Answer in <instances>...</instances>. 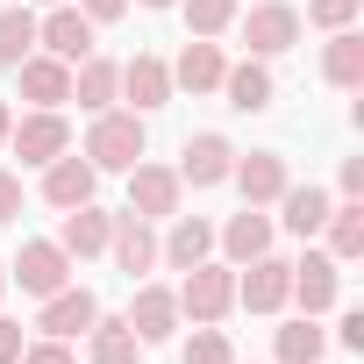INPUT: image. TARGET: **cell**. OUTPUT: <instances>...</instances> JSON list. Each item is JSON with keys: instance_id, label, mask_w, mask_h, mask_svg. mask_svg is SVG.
I'll return each mask as SVG.
<instances>
[{"instance_id": "6da1fadb", "label": "cell", "mask_w": 364, "mask_h": 364, "mask_svg": "<svg viewBox=\"0 0 364 364\" xmlns=\"http://www.w3.org/2000/svg\"><path fill=\"white\" fill-rule=\"evenodd\" d=\"M143 157V114H93V136H86V164L93 171H129Z\"/></svg>"}, {"instance_id": "7a4b0ae2", "label": "cell", "mask_w": 364, "mask_h": 364, "mask_svg": "<svg viewBox=\"0 0 364 364\" xmlns=\"http://www.w3.org/2000/svg\"><path fill=\"white\" fill-rule=\"evenodd\" d=\"M229 307H236V272L200 257V264L186 272V286H178V314H193V321H222Z\"/></svg>"}, {"instance_id": "3957f363", "label": "cell", "mask_w": 364, "mask_h": 364, "mask_svg": "<svg viewBox=\"0 0 364 364\" xmlns=\"http://www.w3.org/2000/svg\"><path fill=\"white\" fill-rule=\"evenodd\" d=\"M243 43H250V58H286L300 43V8H286V0H257V8L243 15Z\"/></svg>"}, {"instance_id": "277c9868", "label": "cell", "mask_w": 364, "mask_h": 364, "mask_svg": "<svg viewBox=\"0 0 364 364\" xmlns=\"http://www.w3.org/2000/svg\"><path fill=\"white\" fill-rule=\"evenodd\" d=\"M8 143H15L22 164H50V157L72 150V122H65L58 107H36V114H22V122L8 129Z\"/></svg>"}, {"instance_id": "5b68a950", "label": "cell", "mask_w": 364, "mask_h": 364, "mask_svg": "<svg viewBox=\"0 0 364 364\" xmlns=\"http://www.w3.org/2000/svg\"><path fill=\"white\" fill-rule=\"evenodd\" d=\"M286 293H293V264L286 257H250L243 264V279H236V307H250V314H279L286 307Z\"/></svg>"}, {"instance_id": "8992f818", "label": "cell", "mask_w": 364, "mask_h": 364, "mask_svg": "<svg viewBox=\"0 0 364 364\" xmlns=\"http://www.w3.org/2000/svg\"><path fill=\"white\" fill-rule=\"evenodd\" d=\"M178 171L171 164H129V215H143V222H164V215H178Z\"/></svg>"}, {"instance_id": "52a82bcc", "label": "cell", "mask_w": 364, "mask_h": 364, "mask_svg": "<svg viewBox=\"0 0 364 364\" xmlns=\"http://www.w3.org/2000/svg\"><path fill=\"white\" fill-rule=\"evenodd\" d=\"M229 178H236L243 208H272V200L293 186V171H286V157H279V150H250V157H236V164H229Z\"/></svg>"}, {"instance_id": "ba28073f", "label": "cell", "mask_w": 364, "mask_h": 364, "mask_svg": "<svg viewBox=\"0 0 364 364\" xmlns=\"http://www.w3.org/2000/svg\"><path fill=\"white\" fill-rule=\"evenodd\" d=\"M229 164H236V143L229 136H186V150H178V186H222V178H229Z\"/></svg>"}, {"instance_id": "9c48e42d", "label": "cell", "mask_w": 364, "mask_h": 364, "mask_svg": "<svg viewBox=\"0 0 364 364\" xmlns=\"http://www.w3.org/2000/svg\"><path fill=\"white\" fill-rule=\"evenodd\" d=\"M8 279H15L22 293H36V300H50L58 286H72V257H65L58 243H22V257L8 264Z\"/></svg>"}, {"instance_id": "30bf717a", "label": "cell", "mask_w": 364, "mask_h": 364, "mask_svg": "<svg viewBox=\"0 0 364 364\" xmlns=\"http://www.w3.org/2000/svg\"><path fill=\"white\" fill-rule=\"evenodd\" d=\"M336 293H343V264H336L328 250H307V257L293 264V293H286V300H300V314H328Z\"/></svg>"}, {"instance_id": "8fae6325", "label": "cell", "mask_w": 364, "mask_h": 364, "mask_svg": "<svg viewBox=\"0 0 364 364\" xmlns=\"http://www.w3.org/2000/svg\"><path fill=\"white\" fill-rule=\"evenodd\" d=\"M15 79H22V100H29V107H65V100H72V65L50 58V50H29V58L15 65Z\"/></svg>"}, {"instance_id": "7c38bea8", "label": "cell", "mask_w": 364, "mask_h": 364, "mask_svg": "<svg viewBox=\"0 0 364 364\" xmlns=\"http://www.w3.org/2000/svg\"><path fill=\"white\" fill-rule=\"evenodd\" d=\"M36 43H43L50 58L79 65V58H93V22L72 8V0H58V8H50V22H36Z\"/></svg>"}, {"instance_id": "4fadbf2b", "label": "cell", "mask_w": 364, "mask_h": 364, "mask_svg": "<svg viewBox=\"0 0 364 364\" xmlns=\"http://www.w3.org/2000/svg\"><path fill=\"white\" fill-rule=\"evenodd\" d=\"M93 314H100V300H93L86 286H58V293L43 300L36 328H43V336H58V343H72V336H86V328H93Z\"/></svg>"}, {"instance_id": "5bb4252c", "label": "cell", "mask_w": 364, "mask_h": 364, "mask_svg": "<svg viewBox=\"0 0 364 364\" xmlns=\"http://www.w3.org/2000/svg\"><path fill=\"white\" fill-rule=\"evenodd\" d=\"M93 186H100V171H93L86 157H72V150L43 164V200H50L58 215H65V208H86V200H93Z\"/></svg>"}, {"instance_id": "9a60e30c", "label": "cell", "mask_w": 364, "mask_h": 364, "mask_svg": "<svg viewBox=\"0 0 364 364\" xmlns=\"http://www.w3.org/2000/svg\"><path fill=\"white\" fill-rule=\"evenodd\" d=\"M122 100H129V114H157L171 100V65L164 58H129L122 65Z\"/></svg>"}, {"instance_id": "2e32d148", "label": "cell", "mask_w": 364, "mask_h": 364, "mask_svg": "<svg viewBox=\"0 0 364 364\" xmlns=\"http://www.w3.org/2000/svg\"><path fill=\"white\" fill-rule=\"evenodd\" d=\"M215 93H222L236 114H264L279 86H272V65H264V58H243V65H229V72H222V86H215Z\"/></svg>"}, {"instance_id": "e0dca14e", "label": "cell", "mask_w": 364, "mask_h": 364, "mask_svg": "<svg viewBox=\"0 0 364 364\" xmlns=\"http://www.w3.org/2000/svg\"><path fill=\"white\" fill-rule=\"evenodd\" d=\"M129 328H136V343L150 350V343H164L171 328H178V293H164V286H136V300H129V314H122Z\"/></svg>"}, {"instance_id": "ac0fdd59", "label": "cell", "mask_w": 364, "mask_h": 364, "mask_svg": "<svg viewBox=\"0 0 364 364\" xmlns=\"http://www.w3.org/2000/svg\"><path fill=\"white\" fill-rule=\"evenodd\" d=\"M72 100H79L86 114H107V107L122 100V65H114V58H79V72H72Z\"/></svg>"}, {"instance_id": "d6986e66", "label": "cell", "mask_w": 364, "mask_h": 364, "mask_svg": "<svg viewBox=\"0 0 364 364\" xmlns=\"http://www.w3.org/2000/svg\"><path fill=\"white\" fill-rule=\"evenodd\" d=\"M222 72H229V58L215 50V36H193L186 50H178V65H171V86H186V93H215Z\"/></svg>"}, {"instance_id": "ffe728a7", "label": "cell", "mask_w": 364, "mask_h": 364, "mask_svg": "<svg viewBox=\"0 0 364 364\" xmlns=\"http://www.w3.org/2000/svg\"><path fill=\"white\" fill-rule=\"evenodd\" d=\"M107 229H114V215H100L93 200H86V208H65L58 250H65V257H100V250H107Z\"/></svg>"}, {"instance_id": "44dd1931", "label": "cell", "mask_w": 364, "mask_h": 364, "mask_svg": "<svg viewBox=\"0 0 364 364\" xmlns=\"http://www.w3.org/2000/svg\"><path fill=\"white\" fill-rule=\"evenodd\" d=\"M107 250H114V264H122L129 279L157 264V236H150V222H143V215H114V229H107Z\"/></svg>"}, {"instance_id": "7402d4cb", "label": "cell", "mask_w": 364, "mask_h": 364, "mask_svg": "<svg viewBox=\"0 0 364 364\" xmlns=\"http://www.w3.org/2000/svg\"><path fill=\"white\" fill-rule=\"evenodd\" d=\"M215 243L229 250V264H250V257L272 250V215H264V208H243V215H229V229H222Z\"/></svg>"}, {"instance_id": "603a6c76", "label": "cell", "mask_w": 364, "mask_h": 364, "mask_svg": "<svg viewBox=\"0 0 364 364\" xmlns=\"http://www.w3.org/2000/svg\"><path fill=\"white\" fill-rule=\"evenodd\" d=\"M208 250H215V229H208L200 215H171V236L157 243V257H164V264H178V272H193Z\"/></svg>"}, {"instance_id": "cb8c5ba5", "label": "cell", "mask_w": 364, "mask_h": 364, "mask_svg": "<svg viewBox=\"0 0 364 364\" xmlns=\"http://www.w3.org/2000/svg\"><path fill=\"white\" fill-rule=\"evenodd\" d=\"M321 79L328 86H364V36L357 29H328V50H321Z\"/></svg>"}, {"instance_id": "d4e9b609", "label": "cell", "mask_w": 364, "mask_h": 364, "mask_svg": "<svg viewBox=\"0 0 364 364\" xmlns=\"http://www.w3.org/2000/svg\"><path fill=\"white\" fill-rule=\"evenodd\" d=\"M86 350H93V364H136V357H143V343H136V328H129L122 314H93Z\"/></svg>"}, {"instance_id": "484cf974", "label": "cell", "mask_w": 364, "mask_h": 364, "mask_svg": "<svg viewBox=\"0 0 364 364\" xmlns=\"http://www.w3.org/2000/svg\"><path fill=\"white\" fill-rule=\"evenodd\" d=\"M321 229H328V257L336 264H357L364 257V200H336Z\"/></svg>"}, {"instance_id": "4316f807", "label": "cell", "mask_w": 364, "mask_h": 364, "mask_svg": "<svg viewBox=\"0 0 364 364\" xmlns=\"http://www.w3.org/2000/svg\"><path fill=\"white\" fill-rule=\"evenodd\" d=\"M279 208H286L279 222H286L293 236H321V222H328V208H336V200H328L321 186H286V193H279Z\"/></svg>"}, {"instance_id": "83f0119b", "label": "cell", "mask_w": 364, "mask_h": 364, "mask_svg": "<svg viewBox=\"0 0 364 364\" xmlns=\"http://www.w3.org/2000/svg\"><path fill=\"white\" fill-rule=\"evenodd\" d=\"M321 350H328V328L314 314H300V321L279 328V364H321Z\"/></svg>"}, {"instance_id": "f1b7e54d", "label": "cell", "mask_w": 364, "mask_h": 364, "mask_svg": "<svg viewBox=\"0 0 364 364\" xmlns=\"http://www.w3.org/2000/svg\"><path fill=\"white\" fill-rule=\"evenodd\" d=\"M29 50H36V15L29 8H0V65L15 72Z\"/></svg>"}, {"instance_id": "f546056e", "label": "cell", "mask_w": 364, "mask_h": 364, "mask_svg": "<svg viewBox=\"0 0 364 364\" xmlns=\"http://www.w3.org/2000/svg\"><path fill=\"white\" fill-rule=\"evenodd\" d=\"M178 8H186V29L193 36H222L236 22V0H178Z\"/></svg>"}, {"instance_id": "4dcf8cb0", "label": "cell", "mask_w": 364, "mask_h": 364, "mask_svg": "<svg viewBox=\"0 0 364 364\" xmlns=\"http://www.w3.org/2000/svg\"><path fill=\"white\" fill-rule=\"evenodd\" d=\"M186 364H236V350H229V336H222L215 321H200L193 343H186Z\"/></svg>"}, {"instance_id": "1f68e13d", "label": "cell", "mask_w": 364, "mask_h": 364, "mask_svg": "<svg viewBox=\"0 0 364 364\" xmlns=\"http://www.w3.org/2000/svg\"><path fill=\"white\" fill-rule=\"evenodd\" d=\"M357 8H364V0H307V22L314 29H350Z\"/></svg>"}, {"instance_id": "d6a6232c", "label": "cell", "mask_w": 364, "mask_h": 364, "mask_svg": "<svg viewBox=\"0 0 364 364\" xmlns=\"http://www.w3.org/2000/svg\"><path fill=\"white\" fill-rule=\"evenodd\" d=\"M22 364H79V357H72V343L43 336V343H22Z\"/></svg>"}, {"instance_id": "836d02e7", "label": "cell", "mask_w": 364, "mask_h": 364, "mask_svg": "<svg viewBox=\"0 0 364 364\" xmlns=\"http://www.w3.org/2000/svg\"><path fill=\"white\" fill-rule=\"evenodd\" d=\"M79 15L100 29V22H122V15H129V0H79Z\"/></svg>"}, {"instance_id": "e575fe53", "label": "cell", "mask_w": 364, "mask_h": 364, "mask_svg": "<svg viewBox=\"0 0 364 364\" xmlns=\"http://www.w3.org/2000/svg\"><path fill=\"white\" fill-rule=\"evenodd\" d=\"M15 215H22V178L0 171V222H15Z\"/></svg>"}, {"instance_id": "d590c367", "label": "cell", "mask_w": 364, "mask_h": 364, "mask_svg": "<svg viewBox=\"0 0 364 364\" xmlns=\"http://www.w3.org/2000/svg\"><path fill=\"white\" fill-rule=\"evenodd\" d=\"M0 364H22V321H0Z\"/></svg>"}, {"instance_id": "8d00e7d4", "label": "cell", "mask_w": 364, "mask_h": 364, "mask_svg": "<svg viewBox=\"0 0 364 364\" xmlns=\"http://www.w3.org/2000/svg\"><path fill=\"white\" fill-rule=\"evenodd\" d=\"M343 200H364V157H343Z\"/></svg>"}, {"instance_id": "74e56055", "label": "cell", "mask_w": 364, "mask_h": 364, "mask_svg": "<svg viewBox=\"0 0 364 364\" xmlns=\"http://www.w3.org/2000/svg\"><path fill=\"white\" fill-rule=\"evenodd\" d=\"M336 343H343V350H364V314H357V307L343 314V328H336Z\"/></svg>"}, {"instance_id": "f35d334b", "label": "cell", "mask_w": 364, "mask_h": 364, "mask_svg": "<svg viewBox=\"0 0 364 364\" xmlns=\"http://www.w3.org/2000/svg\"><path fill=\"white\" fill-rule=\"evenodd\" d=\"M8 129H15V114H8V100H0V143H8Z\"/></svg>"}, {"instance_id": "ab89813d", "label": "cell", "mask_w": 364, "mask_h": 364, "mask_svg": "<svg viewBox=\"0 0 364 364\" xmlns=\"http://www.w3.org/2000/svg\"><path fill=\"white\" fill-rule=\"evenodd\" d=\"M143 8H178V0H143Z\"/></svg>"}, {"instance_id": "60d3db41", "label": "cell", "mask_w": 364, "mask_h": 364, "mask_svg": "<svg viewBox=\"0 0 364 364\" xmlns=\"http://www.w3.org/2000/svg\"><path fill=\"white\" fill-rule=\"evenodd\" d=\"M0 293H8V264H0Z\"/></svg>"}, {"instance_id": "b9f144b4", "label": "cell", "mask_w": 364, "mask_h": 364, "mask_svg": "<svg viewBox=\"0 0 364 364\" xmlns=\"http://www.w3.org/2000/svg\"><path fill=\"white\" fill-rule=\"evenodd\" d=\"M43 8H58V0H43Z\"/></svg>"}]
</instances>
